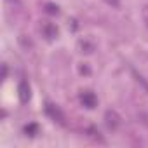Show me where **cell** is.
<instances>
[{
	"label": "cell",
	"instance_id": "6da1fadb",
	"mask_svg": "<svg viewBox=\"0 0 148 148\" xmlns=\"http://www.w3.org/2000/svg\"><path fill=\"white\" fill-rule=\"evenodd\" d=\"M45 113H47L52 120H56V122H59V124H64V113H63L56 105L47 103V105H45Z\"/></svg>",
	"mask_w": 148,
	"mask_h": 148
},
{
	"label": "cell",
	"instance_id": "7a4b0ae2",
	"mask_svg": "<svg viewBox=\"0 0 148 148\" xmlns=\"http://www.w3.org/2000/svg\"><path fill=\"white\" fill-rule=\"evenodd\" d=\"M80 103H82L86 108H94V106L98 105V98H96L94 92H91V91H84V92L80 94Z\"/></svg>",
	"mask_w": 148,
	"mask_h": 148
},
{
	"label": "cell",
	"instance_id": "3957f363",
	"mask_svg": "<svg viewBox=\"0 0 148 148\" xmlns=\"http://www.w3.org/2000/svg\"><path fill=\"white\" fill-rule=\"evenodd\" d=\"M105 120H106L108 129H117L120 125V117H119V113L115 110H108L105 113Z\"/></svg>",
	"mask_w": 148,
	"mask_h": 148
},
{
	"label": "cell",
	"instance_id": "277c9868",
	"mask_svg": "<svg viewBox=\"0 0 148 148\" xmlns=\"http://www.w3.org/2000/svg\"><path fill=\"white\" fill-rule=\"evenodd\" d=\"M40 30H42L44 37H45V38H49V40H52V38H56V37H58V26H56L54 23L45 21V23L40 26Z\"/></svg>",
	"mask_w": 148,
	"mask_h": 148
},
{
	"label": "cell",
	"instance_id": "5b68a950",
	"mask_svg": "<svg viewBox=\"0 0 148 148\" xmlns=\"http://www.w3.org/2000/svg\"><path fill=\"white\" fill-rule=\"evenodd\" d=\"M18 92H19V99H21V103H28V99H30V86H28V82L26 80H21L19 82V86H18Z\"/></svg>",
	"mask_w": 148,
	"mask_h": 148
},
{
	"label": "cell",
	"instance_id": "8992f818",
	"mask_svg": "<svg viewBox=\"0 0 148 148\" xmlns=\"http://www.w3.org/2000/svg\"><path fill=\"white\" fill-rule=\"evenodd\" d=\"M37 131H38L37 124H30V125H26V127H25V132H26V136H35V134H37Z\"/></svg>",
	"mask_w": 148,
	"mask_h": 148
},
{
	"label": "cell",
	"instance_id": "52a82bcc",
	"mask_svg": "<svg viewBox=\"0 0 148 148\" xmlns=\"http://www.w3.org/2000/svg\"><path fill=\"white\" fill-rule=\"evenodd\" d=\"M45 12H47V14H58L59 9H58V5H54V4H47V5H45Z\"/></svg>",
	"mask_w": 148,
	"mask_h": 148
},
{
	"label": "cell",
	"instance_id": "ba28073f",
	"mask_svg": "<svg viewBox=\"0 0 148 148\" xmlns=\"http://www.w3.org/2000/svg\"><path fill=\"white\" fill-rule=\"evenodd\" d=\"M80 47H82V49H87V52H92V51H94V45L89 44V42H80Z\"/></svg>",
	"mask_w": 148,
	"mask_h": 148
},
{
	"label": "cell",
	"instance_id": "9c48e42d",
	"mask_svg": "<svg viewBox=\"0 0 148 148\" xmlns=\"http://www.w3.org/2000/svg\"><path fill=\"white\" fill-rule=\"evenodd\" d=\"M143 18H145V21H146V25H148V5L143 9Z\"/></svg>",
	"mask_w": 148,
	"mask_h": 148
},
{
	"label": "cell",
	"instance_id": "30bf717a",
	"mask_svg": "<svg viewBox=\"0 0 148 148\" xmlns=\"http://www.w3.org/2000/svg\"><path fill=\"white\" fill-rule=\"evenodd\" d=\"M2 77H4V79L7 77V66H5V64L2 66Z\"/></svg>",
	"mask_w": 148,
	"mask_h": 148
},
{
	"label": "cell",
	"instance_id": "8fae6325",
	"mask_svg": "<svg viewBox=\"0 0 148 148\" xmlns=\"http://www.w3.org/2000/svg\"><path fill=\"white\" fill-rule=\"evenodd\" d=\"M106 2H108V4H112V5H115V7L119 5V0H106Z\"/></svg>",
	"mask_w": 148,
	"mask_h": 148
},
{
	"label": "cell",
	"instance_id": "7c38bea8",
	"mask_svg": "<svg viewBox=\"0 0 148 148\" xmlns=\"http://www.w3.org/2000/svg\"><path fill=\"white\" fill-rule=\"evenodd\" d=\"M9 2H19V0H9Z\"/></svg>",
	"mask_w": 148,
	"mask_h": 148
}]
</instances>
